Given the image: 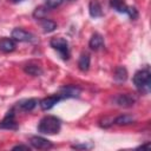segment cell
<instances>
[{
    "label": "cell",
    "instance_id": "1",
    "mask_svg": "<svg viewBox=\"0 0 151 151\" xmlns=\"http://www.w3.org/2000/svg\"><path fill=\"white\" fill-rule=\"evenodd\" d=\"M61 120L55 116H45L38 124V131L42 134H55L60 131Z\"/></svg>",
    "mask_w": 151,
    "mask_h": 151
},
{
    "label": "cell",
    "instance_id": "2",
    "mask_svg": "<svg viewBox=\"0 0 151 151\" xmlns=\"http://www.w3.org/2000/svg\"><path fill=\"white\" fill-rule=\"evenodd\" d=\"M133 84L138 91L143 93H147L151 86V73L149 68H143L137 71L133 76Z\"/></svg>",
    "mask_w": 151,
    "mask_h": 151
},
{
    "label": "cell",
    "instance_id": "3",
    "mask_svg": "<svg viewBox=\"0 0 151 151\" xmlns=\"http://www.w3.org/2000/svg\"><path fill=\"white\" fill-rule=\"evenodd\" d=\"M51 47H53L55 51L59 52L60 57L64 60H67L70 58V47H68V41L61 37H55L52 38L50 41Z\"/></svg>",
    "mask_w": 151,
    "mask_h": 151
},
{
    "label": "cell",
    "instance_id": "4",
    "mask_svg": "<svg viewBox=\"0 0 151 151\" xmlns=\"http://www.w3.org/2000/svg\"><path fill=\"white\" fill-rule=\"evenodd\" d=\"M0 127L1 129H7V130H17L18 129V123L15 120V114H14V109H11L5 118L0 122Z\"/></svg>",
    "mask_w": 151,
    "mask_h": 151
},
{
    "label": "cell",
    "instance_id": "5",
    "mask_svg": "<svg viewBox=\"0 0 151 151\" xmlns=\"http://www.w3.org/2000/svg\"><path fill=\"white\" fill-rule=\"evenodd\" d=\"M29 143L34 149H38V150H47V149H51L53 146V144L48 139H46L44 137H40V136L31 137Z\"/></svg>",
    "mask_w": 151,
    "mask_h": 151
},
{
    "label": "cell",
    "instance_id": "6",
    "mask_svg": "<svg viewBox=\"0 0 151 151\" xmlns=\"http://www.w3.org/2000/svg\"><path fill=\"white\" fill-rule=\"evenodd\" d=\"M81 90L78 87V86H74V85H66L64 87H61L59 90V96L65 99V98H76V97H79Z\"/></svg>",
    "mask_w": 151,
    "mask_h": 151
},
{
    "label": "cell",
    "instance_id": "7",
    "mask_svg": "<svg viewBox=\"0 0 151 151\" xmlns=\"http://www.w3.org/2000/svg\"><path fill=\"white\" fill-rule=\"evenodd\" d=\"M12 39H14L15 41H32L34 39V35L22 28H14L12 31Z\"/></svg>",
    "mask_w": 151,
    "mask_h": 151
},
{
    "label": "cell",
    "instance_id": "8",
    "mask_svg": "<svg viewBox=\"0 0 151 151\" xmlns=\"http://www.w3.org/2000/svg\"><path fill=\"white\" fill-rule=\"evenodd\" d=\"M61 99H63V98H61L59 94L48 96V97H46V98L41 99V100L39 101V105H40L41 110H44V111H47V110L52 109V107H53V106H54L57 103H59Z\"/></svg>",
    "mask_w": 151,
    "mask_h": 151
},
{
    "label": "cell",
    "instance_id": "9",
    "mask_svg": "<svg viewBox=\"0 0 151 151\" xmlns=\"http://www.w3.org/2000/svg\"><path fill=\"white\" fill-rule=\"evenodd\" d=\"M17 44L12 38H1L0 39V51L4 53H11L15 50Z\"/></svg>",
    "mask_w": 151,
    "mask_h": 151
},
{
    "label": "cell",
    "instance_id": "10",
    "mask_svg": "<svg viewBox=\"0 0 151 151\" xmlns=\"http://www.w3.org/2000/svg\"><path fill=\"white\" fill-rule=\"evenodd\" d=\"M117 105L122 106V107H131L134 103H136V99L134 97L130 96V94H119L114 98Z\"/></svg>",
    "mask_w": 151,
    "mask_h": 151
},
{
    "label": "cell",
    "instance_id": "11",
    "mask_svg": "<svg viewBox=\"0 0 151 151\" xmlns=\"http://www.w3.org/2000/svg\"><path fill=\"white\" fill-rule=\"evenodd\" d=\"M88 13L92 18H99L103 15V8L98 0H91L88 4Z\"/></svg>",
    "mask_w": 151,
    "mask_h": 151
},
{
    "label": "cell",
    "instance_id": "12",
    "mask_svg": "<svg viewBox=\"0 0 151 151\" xmlns=\"http://www.w3.org/2000/svg\"><path fill=\"white\" fill-rule=\"evenodd\" d=\"M88 46H90V48L93 50V51L100 50V48L104 46V38L101 37V34L94 33V34L91 37L90 41H88Z\"/></svg>",
    "mask_w": 151,
    "mask_h": 151
},
{
    "label": "cell",
    "instance_id": "13",
    "mask_svg": "<svg viewBox=\"0 0 151 151\" xmlns=\"http://www.w3.org/2000/svg\"><path fill=\"white\" fill-rule=\"evenodd\" d=\"M38 105V100L35 98H29V99H24L19 103H17V106L21 110V111H32L35 106Z\"/></svg>",
    "mask_w": 151,
    "mask_h": 151
},
{
    "label": "cell",
    "instance_id": "14",
    "mask_svg": "<svg viewBox=\"0 0 151 151\" xmlns=\"http://www.w3.org/2000/svg\"><path fill=\"white\" fill-rule=\"evenodd\" d=\"M133 123H136V118L131 114H120V116H118L117 118L113 119V124L120 125V126L130 125V124H133Z\"/></svg>",
    "mask_w": 151,
    "mask_h": 151
},
{
    "label": "cell",
    "instance_id": "15",
    "mask_svg": "<svg viewBox=\"0 0 151 151\" xmlns=\"http://www.w3.org/2000/svg\"><path fill=\"white\" fill-rule=\"evenodd\" d=\"M90 63H91V58H90V54L84 52L80 54L79 57V60H78V67L80 71L85 72L90 68Z\"/></svg>",
    "mask_w": 151,
    "mask_h": 151
},
{
    "label": "cell",
    "instance_id": "16",
    "mask_svg": "<svg viewBox=\"0 0 151 151\" xmlns=\"http://www.w3.org/2000/svg\"><path fill=\"white\" fill-rule=\"evenodd\" d=\"M110 6L118 13H127L129 11V6L124 0H110Z\"/></svg>",
    "mask_w": 151,
    "mask_h": 151
},
{
    "label": "cell",
    "instance_id": "17",
    "mask_svg": "<svg viewBox=\"0 0 151 151\" xmlns=\"http://www.w3.org/2000/svg\"><path fill=\"white\" fill-rule=\"evenodd\" d=\"M24 71L29 74V76H33V77H39L42 74V68L35 64H27L25 67H24Z\"/></svg>",
    "mask_w": 151,
    "mask_h": 151
},
{
    "label": "cell",
    "instance_id": "18",
    "mask_svg": "<svg viewBox=\"0 0 151 151\" xmlns=\"http://www.w3.org/2000/svg\"><path fill=\"white\" fill-rule=\"evenodd\" d=\"M40 25H41V28H42V31H44L45 33H51V32H53V31L57 28V24H55L53 20L46 19V18L41 19Z\"/></svg>",
    "mask_w": 151,
    "mask_h": 151
},
{
    "label": "cell",
    "instance_id": "19",
    "mask_svg": "<svg viewBox=\"0 0 151 151\" xmlns=\"http://www.w3.org/2000/svg\"><path fill=\"white\" fill-rule=\"evenodd\" d=\"M113 78L116 81H119V83H123L127 79V71L125 67L123 66H119L114 70V73H113Z\"/></svg>",
    "mask_w": 151,
    "mask_h": 151
},
{
    "label": "cell",
    "instance_id": "20",
    "mask_svg": "<svg viewBox=\"0 0 151 151\" xmlns=\"http://www.w3.org/2000/svg\"><path fill=\"white\" fill-rule=\"evenodd\" d=\"M47 11H48V8L46 7V6H39V7H37L35 9H34V12H33V17L35 18V19H44L45 18V15L47 14Z\"/></svg>",
    "mask_w": 151,
    "mask_h": 151
},
{
    "label": "cell",
    "instance_id": "21",
    "mask_svg": "<svg viewBox=\"0 0 151 151\" xmlns=\"http://www.w3.org/2000/svg\"><path fill=\"white\" fill-rule=\"evenodd\" d=\"M64 0H45V6L48 8V9H53V8H57L58 6H60L63 4Z\"/></svg>",
    "mask_w": 151,
    "mask_h": 151
},
{
    "label": "cell",
    "instance_id": "22",
    "mask_svg": "<svg viewBox=\"0 0 151 151\" xmlns=\"http://www.w3.org/2000/svg\"><path fill=\"white\" fill-rule=\"evenodd\" d=\"M131 20H136L138 18V11L136 9V7H132V6H129V11L126 13Z\"/></svg>",
    "mask_w": 151,
    "mask_h": 151
},
{
    "label": "cell",
    "instance_id": "23",
    "mask_svg": "<svg viewBox=\"0 0 151 151\" xmlns=\"http://www.w3.org/2000/svg\"><path fill=\"white\" fill-rule=\"evenodd\" d=\"M31 147L28 146V145H22V144H20V145H15V146H13V150H29Z\"/></svg>",
    "mask_w": 151,
    "mask_h": 151
},
{
    "label": "cell",
    "instance_id": "24",
    "mask_svg": "<svg viewBox=\"0 0 151 151\" xmlns=\"http://www.w3.org/2000/svg\"><path fill=\"white\" fill-rule=\"evenodd\" d=\"M72 147L73 149H87L90 146H87L86 144H83V145H72Z\"/></svg>",
    "mask_w": 151,
    "mask_h": 151
},
{
    "label": "cell",
    "instance_id": "25",
    "mask_svg": "<svg viewBox=\"0 0 151 151\" xmlns=\"http://www.w3.org/2000/svg\"><path fill=\"white\" fill-rule=\"evenodd\" d=\"M11 2H13V4H18V2H21V1H24V0H9Z\"/></svg>",
    "mask_w": 151,
    "mask_h": 151
}]
</instances>
